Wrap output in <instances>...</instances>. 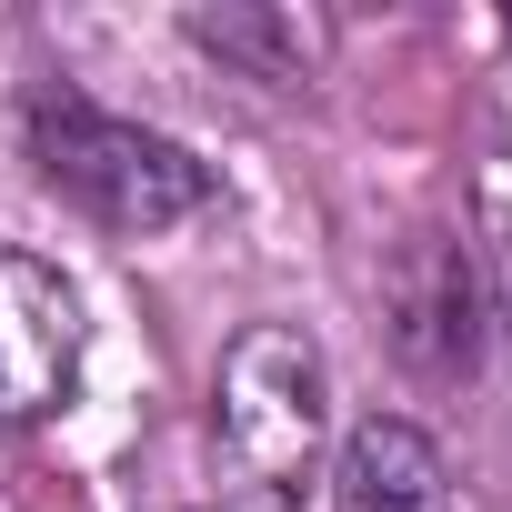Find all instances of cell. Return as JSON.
Wrapping results in <instances>:
<instances>
[{"label": "cell", "mask_w": 512, "mask_h": 512, "mask_svg": "<svg viewBox=\"0 0 512 512\" xmlns=\"http://www.w3.org/2000/svg\"><path fill=\"white\" fill-rule=\"evenodd\" d=\"M332 452V372L302 322H251L211 372V462L241 512H302Z\"/></svg>", "instance_id": "6da1fadb"}, {"label": "cell", "mask_w": 512, "mask_h": 512, "mask_svg": "<svg viewBox=\"0 0 512 512\" xmlns=\"http://www.w3.org/2000/svg\"><path fill=\"white\" fill-rule=\"evenodd\" d=\"M21 131H31L41 181L71 211H91L101 231H121V241H151V231H171V221H191L211 201V171L171 131H141V121L81 101V91H31Z\"/></svg>", "instance_id": "7a4b0ae2"}, {"label": "cell", "mask_w": 512, "mask_h": 512, "mask_svg": "<svg viewBox=\"0 0 512 512\" xmlns=\"http://www.w3.org/2000/svg\"><path fill=\"white\" fill-rule=\"evenodd\" d=\"M81 382V302L51 262L0 251V432H31Z\"/></svg>", "instance_id": "3957f363"}, {"label": "cell", "mask_w": 512, "mask_h": 512, "mask_svg": "<svg viewBox=\"0 0 512 512\" xmlns=\"http://www.w3.org/2000/svg\"><path fill=\"white\" fill-rule=\"evenodd\" d=\"M382 312H392V352L422 372V382H472L482 362V302H472V262L452 241H402V262L382 282Z\"/></svg>", "instance_id": "277c9868"}, {"label": "cell", "mask_w": 512, "mask_h": 512, "mask_svg": "<svg viewBox=\"0 0 512 512\" xmlns=\"http://www.w3.org/2000/svg\"><path fill=\"white\" fill-rule=\"evenodd\" d=\"M332 512H452V472H442V442L402 412H372L342 432L332 452Z\"/></svg>", "instance_id": "5b68a950"}, {"label": "cell", "mask_w": 512, "mask_h": 512, "mask_svg": "<svg viewBox=\"0 0 512 512\" xmlns=\"http://www.w3.org/2000/svg\"><path fill=\"white\" fill-rule=\"evenodd\" d=\"M191 41L282 91H302L322 71V21H302V11H191Z\"/></svg>", "instance_id": "8992f818"}, {"label": "cell", "mask_w": 512, "mask_h": 512, "mask_svg": "<svg viewBox=\"0 0 512 512\" xmlns=\"http://www.w3.org/2000/svg\"><path fill=\"white\" fill-rule=\"evenodd\" d=\"M502 302H512V241H502Z\"/></svg>", "instance_id": "52a82bcc"}]
</instances>
